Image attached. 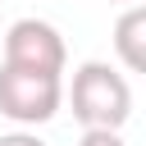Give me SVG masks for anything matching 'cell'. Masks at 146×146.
Returning a JSON list of instances; mask_svg holds the SVG:
<instances>
[{"instance_id":"1","label":"cell","mask_w":146,"mask_h":146,"mask_svg":"<svg viewBox=\"0 0 146 146\" xmlns=\"http://www.w3.org/2000/svg\"><path fill=\"white\" fill-rule=\"evenodd\" d=\"M68 105H73V119L91 132H119L132 114V91H128V78L105 64V59H87L73 68V87H68Z\"/></svg>"},{"instance_id":"2","label":"cell","mask_w":146,"mask_h":146,"mask_svg":"<svg viewBox=\"0 0 146 146\" xmlns=\"http://www.w3.org/2000/svg\"><path fill=\"white\" fill-rule=\"evenodd\" d=\"M64 105V82L46 73H23V68H0V114L14 119L18 128L50 123Z\"/></svg>"},{"instance_id":"3","label":"cell","mask_w":146,"mask_h":146,"mask_svg":"<svg viewBox=\"0 0 146 146\" xmlns=\"http://www.w3.org/2000/svg\"><path fill=\"white\" fill-rule=\"evenodd\" d=\"M64 64H68V50H64V36H59L55 23H46V18L9 23V32H5V68L59 78Z\"/></svg>"},{"instance_id":"4","label":"cell","mask_w":146,"mask_h":146,"mask_svg":"<svg viewBox=\"0 0 146 146\" xmlns=\"http://www.w3.org/2000/svg\"><path fill=\"white\" fill-rule=\"evenodd\" d=\"M114 55L123 59V68L146 73V5H132L114 18Z\"/></svg>"},{"instance_id":"5","label":"cell","mask_w":146,"mask_h":146,"mask_svg":"<svg viewBox=\"0 0 146 146\" xmlns=\"http://www.w3.org/2000/svg\"><path fill=\"white\" fill-rule=\"evenodd\" d=\"M78 146H128L119 132H100V128H91V132H82V141Z\"/></svg>"},{"instance_id":"6","label":"cell","mask_w":146,"mask_h":146,"mask_svg":"<svg viewBox=\"0 0 146 146\" xmlns=\"http://www.w3.org/2000/svg\"><path fill=\"white\" fill-rule=\"evenodd\" d=\"M0 146H46L36 132H27V128H18V132H0Z\"/></svg>"},{"instance_id":"7","label":"cell","mask_w":146,"mask_h":146,"mask_svg":"<svg viewBox=\"0 0 146 146\" xmlns=\"http://www.w3.org/2000/svg\"><path fill=\"white\" fill-rule=\"evenodd\" d=\"M114 5H128V9H132V5H146V0H114Z\"/></svg>"}]
</instances>
